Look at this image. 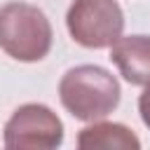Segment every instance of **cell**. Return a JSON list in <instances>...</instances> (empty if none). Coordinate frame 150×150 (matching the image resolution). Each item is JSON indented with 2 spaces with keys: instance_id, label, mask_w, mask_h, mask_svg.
<instances>
[{
  "instance_id": "obj_4",
  "label": "cell",
  "mask_w": 150,
  "mask_h": 150,
  "mask_svg": "<svg viewBox=\"0 0 150 150\" xmlns=\"http://www.w3.org/2000/svg\"><path fill=\"white\" fill-rule=\"evenodd\" d=\"M2 143L9 150H54L63 143V122L45 103H23L5 122Z\"/></svg>"
},
{
  "instance_id": "obj_5",
  "label": "cell",
  "mask_w": 150,
  "mask_h": 150,
  "mask_svg": "<svg viewBox=\"0 0 150 150\" xmlns=\"http://www.w3.org/2000/svg\"><path fill=\"white\" fill-rule=\"evenodd\" d=\"M110 61L134 87H150V35H120L110 45Z\"/></svg>"
},
{
  "instance_id": "obj_7",
  "label": "cell",
  "mask_w": 150,
  "mask_h": 150,
  "mask_svg": "<svg viewBox=\"0 0 150 150\" xmlns=\"http://www.w3.org/2000/svg\"><path fill=\"white\" fill-rule=\"evenodd\" d=\"M138 112H141L143 124L150 129V87H145V91L138 96Z\"/></svg>"
},
{
  "instance_id": "obj_6",
  "label": "cell",
  "mask_w": 150,
  "mask_h": 150,
  "mask_svg": "<svg viewBox=\"0 0 150 150\" xmlns=\"http://www.w3.org/2000/svg\"><path fill=\"white\" fill-rule=\"evenodd\" d=\"M77 148L82 150H138L141 138L120 122H94L77 134Z\"/></svg>"
},
{
  "instance_id": "obj_1",
  "label": "cell",
  "mask_w": 150,
  "mask_h": 150,
  "mask_svg": "<svg viewBox=\"0 0 150 150\" xmlns=\"http://www.w3.org/2000/svg\"><path fill=\"white\" fill-rule=\"evenodd\" d=\"M120 96L122 91L117 77L96 63L68 68L59 82L61 105L82 122H96L108 117L120 105Z\"/></svg>"
},
{
  "instance_id": "obj_3",
  "label": "cell",
  "mask_w": 150,
  "mask_h": 150,
  "mask_svg": "<svg viewBox=\"0 0 150 150\" xmlns=\"http://www.w3.org/2000/svg\"><path fill=\"white\" fill-rule=\"evenodd\" d=\"M70 38L87 49L110 47L124 30V12L117 0H73L66 12Z\"/></svg>"
},
{
  "instance_id": "obj_2",
  "label": "cell",
  "mask_w": 150,
  "mask_h": 150,
  "mask_svg": "<svg viewBox=\"0 0 150 150\" xmlns=\"http://www.w3.org/2000/svg\"><path fill=\"white\" fill-rule=\"evenodd\" d=\"M52 23L47 14L28 2L0 7V49L23 63L42 61L52 49Z\"/></svg>"
}]
</instances>
